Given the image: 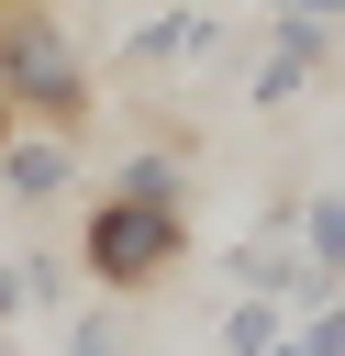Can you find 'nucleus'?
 <instances>
[{"label": "nucleus", "mask_w": 345, "mask_h": 356, "mask_svg": "<svg viewBox=\"0 0 345 356\" xmlns=\"http://www.w3.org/2000/svg\"><path fill=\"white\" fill-rule=\"evenodd\" d=\"M289 234H300L312 278H323V289H345V189H312V200L289 211Z\"/></svg>", "instance_id": "7"}, {"label": "nucleus", "mask_w": 345, "mask_h": 356, "mask_svg": "<svg viewBox=\"0 0 345 356\" xmlns=\"http://www.w3.org/2000/svg\"><path fill=\"white\" fill-rule=\"evenodd\" d=\"M267 356H312V345H300V334H289V345H267Z\"/></svg>", "instance_id": "13"}, {"label": "nucleus", "mask_w": 345, "mask_h": 356, "mask_svg": "<svg viewBox=\"0 0 345 356\" xmlns=\"http://www.w3.org/2000/svg\"><path fill=\"white\" fill-rule=\"evenodd\" d=\"M0 145H11V100H0Z\"/></svg>", "instance_id": "14"}, {"label": "nucleus", "mask_w": 345, "mask_h": 356, "mask_svg": "<svg viewBox=\"0 0 345 356\" xmlns=\"http://www.w3.org/2000/svg\"><path fill=\"white\" fill-rule=\"evenodd\" d=\"M278 11H300V22H345V0H278Z\"/></svg>", "instance_id": "12"}, {"label": "nucleus", "mask_w": 345, "mask_h": 356, "mask_svg": "<svg viewBox=\"0 0 345 356\" xmlns=\"http://www.w3.org/2000/svg\"><path fill=\"white\" fill-rule=\"evenodd\" d=\"M178 256H189V211H145V200H111V189H100L89 222H78V267H89L100 289H122V300L156 289Z\"/></svg>", "instance_id": "2"}, {"label": "nucleus", "mask_w": 345, "mask_h": 356, "mask_svg": "<svg viewBox=\"0 0 345 356\" xmlns=\"http://www.w3.org/2000/svg\"><path fill=\"white\" fill-rule=\"evenodd\" d=\"M11 312H22V267L0 256V323H11Z\"/></svg>", "instance_id": "11"}, {"label": "nucleus", "mask_w": 345, "mask_h": 356, "mask_svg": "<svg viewBox=\"0 0 345 356\" xmlns=\"http://www.w3.org/2000/svg\"><path fill=\"white\" fill-rule=\"evenodd\" d=\"M200 56H223V11L211 0H167V11H145L134 33H122V67H200Z\"/></svg>", "instance_id": "4"}, {"label": "nucleus", "mask_w": 345, "mask_h": 356, "mask_svg": "<svg viewBox=\"0 0 345 356\" xmlns=\"http://www.w3.org/2000/svg\"><path fill=\"white\" fill-rule=\"evenodd\" d=\"M0 100L33 111V134H78V122L100 111L89 56H78V33H67L45 0H0Z\"/></svg>", "instance_id": "1"}, {"label": "nucleus", "mask_w": 345, "mask_h": 356, "mask_svg": "<svg viewBox=\"0 0 345 356\" xmlns=\"http://www.w3.org/2000/svg\"><path fill=\"white\" fill-rule=\"evenodd\" d=\"M334 78V22H300V11H267V67H256V111H289L300 89Z\"/></svg>", "instance_id": "3"}, {"label": "nucleus", "mask_w": 345, "mask_h": 356, "mask_svg": "<svg viewBox=\"0 0 345 356\" xmlns=\"http://www.w3.org/2000/svg\"><path fill=\"white\" fill-rule=\"evenodd\" d=\"M223 345H234V356H267V345H278V300H234V312H223Z\"/></svg>", "instance_id": "8"}, {"label": "nucleus", "mask_w": 345, "mask_h": 356, "mask_svg": "<svg viewBox=\"0 0 345 356\" xmlns=\"http://www.w3.org/2000/svg\"><path fill=\"white\" fill-rule=\"evenodd\" d=\"M67 356H134V334H122V312H78V334H67Z\"/></svg>", "instance_id": "9"}, {"label": "nucleus", "mask_w": 345, "mask_h": 356, "mask_svg": "<svg viewBox=\"0 0 345 356\" xmlns=\"http://www.w3.org/2000/svg\"><path fill=\"white\" fill-rule=\"evenodd\" d=\"M11 267H22V312H45V300H67V267H56V256H11Z\"/></svg>", "instance_id": "10"}, {"label": "nucleus", "mask_w": 345, "mask_h": 356, "mask_svg": "<svg viewBox=\"0 0 345 356\" xmlns=\"http://www.w3.org/2000/svg\"><path fill=\"white\" fill-rule=\"evenodd\" d=\"M0 189H11L22 211H56V200L78 189V134H11V145H0Z\"/></svg>", "instance_id": "5"}, {"label": "nucleus", "mask_w": 345, "mask_h": 356, "mask_svg": "<svg viewBox=\"0 0 345 356\" xmlns=\"http://www.w3.org/2000/svg\"><path fill=\"white\" fill-rule=\"evenodd\" d=\"M111 200H145V211H189V167H178V145H134V156L111 167Z\"/></svg>", "instance_id": "6"}]
</instances>
